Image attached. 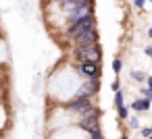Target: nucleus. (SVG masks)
Instances as JSON below:
<instances>
[{"instance_id": "1", "label": "nucleus", "mask_w": 152, "mask_h": 139, "mask_svg": "<svg viewBox=\"0 0 152 139\" xmlns=\"http://www.w3.org/2000/svg\"><path fill=\"white\" fill-rule=\"evenodd\" d=\"M44 13L46 21L61 17V21L65 23V27L61 25V31H67L79 19L94 15V0H44Z\"/></svg>"}, {"instance_id": "2", "label": "nucleus", "mask_w": 152, "mask_h": 139, "mask_svg": "<svg viewBox=\"0 0 152 139\" xmlns=\"http://www.w3.org/2000/svg\"><path fill=\"white\" fill-rule=\"evenodd\" d=\"M71 56L75 62H98L102 60V50L100 44H90V46H75L71 50Z\"/></svg>"}, {"instance_id": "3", "label": "nucleus", "mask_w": 152, "mask_h": 139, "mask_svg": "<svg viewBox=\"0 0 152 139\" xmlns=\"http://www.w3.org/2000/svg\"><path fill=\"white\" fill-rule=\"evenodd\" d=\"M92 29H96L94 15L79 19V21H77V23H73V25H71L67 31H63V40H65V42H73L77 35H81V33H86V31H92Z\"/></svg>"}, {"instance_id": "4", "label": "nucleus", "mask_w": 152, "mask_h": 139, "mask_svg": "<svg viewBox=\"0 0 152 139\" xmlns=\"http://www.w3.org/2000/svg\"><path fill=\"white\" fill-rule=\"evenodd\" d=\"M75 67L86 79H98L100 77V64L98 62H75Z\"/></svg>"}, {"instance_id": "5", "label": "nucleus", "mask_w": 152, "mask_h": 139, "mask_svg": "<svg viewBox=\"0 0 152 139\" xmlns=\"http://www.w3.org/2000/svg\"><path fill=\"white\" fill-rule=\"evenodd\" d=\"M90 44H98V29L86 31V33L77 35V38L71 42V46H73V48H75V46H90Z\"/></svg>"}, {"instance_id": "6", "label": "nucleus", "mask_w": 152, "mask_h": 139, "mask_svg": "<svg viewBox=\"0 0 152 139\" xmlns=\"http://www.w3.org/2000/svg\"><path fill=\"white\" fill-rule=\"evenodd\" d=\"M150 104H152L150 100H146V98H137V100L131 102L129 108H131L133 112H148V110H150Z\"/></svg>"}, {"instance_id": "7", "label": "nucleus", "mask_w": 152, "mask_h": 139, "mask_svg": "<svg viewBox=\"0 0 152 139\" xmlns=\"http://www.w3.org/2000/svg\"><path fill=\"white\" fill-rule=\"evenodd\" d=\"M129 79L131 81H135V83H146V79H148V75L146 73H142V71H129Z\"/></svg>"}, {"instance_id": "8", "label": "nucleus", "mask_w": 152, "mask_h": 139, "mask_svg": "<svg viewBox=\"0 0 152 139\" xmlns=\"http://www.w3.org/2000/svg\"><path fill=\"white\" fill-rule=\"evenodd\" d=\"M7 125H9V110H7V106L2 102H0V131H2Z\"/></svg>"}, {"instance_id": "9", "label": "nucleus", "mask_w": 152, "mask_h": 139, "mask_svg": "<svg viewBox=\"0 0 152 139\" xmlns=\"http://www.w3.org/2000/svg\"><path fill=\"white\" fill-rule=\"evenodd\" d=\"M125 122H127V129H129V131H140V129H142V127H140V118H137V114H131Z\"/></svg>"}, {"instance_id": "10", "label": "nucleus", "mask_w": 152, "mask_h": 139, "mask_svg": "<svg viewBox=\"0 0 152 139\" xmlns=\"http://www.w3.org/2000/svg\"><path fill=\"white\" fill-rule=\"evenodd\" d=\"M115 106H117V110L125 108V96H123V91H115Z\"/></svg>"}, {"instance_id": "11", "label": "nucleus", "mask_w": 152, "mask_h": 139, "mask_svg": "<svg viewBox=\"0 0 152 139\" xmlns=\"http://www.w3.org/2000/svg\"><path fill=\"white\" fill-rule=\"evenodd\" d=\"M110 69H113V73H115V75H119V73H121V69H123V60H121L119 56H117V58H113Z\"/></svg>"}, {"instance_id": "12", "label": "nucleus", "mask_w": 152, "mask_h": 139, "mask_svg": "<svg viewBox=\"0 0 152 139\" xmlns=\"http://www.w3.org/2000/svg\"><path fill=\"white\" fill-rule=\"evenodd\" d=\"M140 135H142L144 139H150V137H152V127H142V129H140Z\"/></svg>"}, {"instance_id": "13", "label": "nucleus", "mask_w": 152, "mask_h": 139, "mask_svg": "<svg viewBox=\"0 0 152 139\" xmlns=\"http://www.w3.org/2000/svg\"><path fill=\"white\" fill-rule=\"evenodd\" d=\"M146 2H148V0H133V7H135L137 11H142V9L146 7Z\"/></svg>"}, {"instance_id": "14", "label": "nucleus", "mask_w": 152, "mask_h": 139, "mask_svg": "<svg viewBox=\"0 0 152 139\" xmlns=\"http://www.w3.org/2000/svg\"><path fill=\"white\" fill-rule=\"evenodd\" d=\"M110 89H113V91H121V81H119V79H115V81L110 83Z\"/></svg>"}, {"instance_id": "15", "label": "nucleus", "mask_w": 152, "mask_h": 139, "mask_svg": "<svg viewBox=\"0 0 152 139\" xmlns=\"http://www.w3.org/2000/svg\"><path fill=\"white\" fill-rule=\"evenodd\" d=\"M144 54H146L148 58H152V44H148V46L144 48Z\"/></svg>"}, {"instance_id": "16", "label": "nucleus", "mask_w": 152, "mask_h": 139, "mask_svg": "<svg viewBox=\"0 0 152 139\" xmlns=\"http://www.w3.org/2000/svg\"><path fill=\"white\" fill-rule=\"evenodd\" d=\"M146 87L152 89V75H148V79H146Z\"/></svg>"}, {"instance_id": "17", "label": "nucleus", "mask_w": 152, "mask_h": 139, "mask_svg": "<svg viewBox=\"0 0 152 139\" xmlns=\"http://www.w3.org/2000/svg\"><path fill=\"white\" fill-rule=\"evenodd\" d=\"M148 38H150V40H152V25H150V27H148Z\"/></svg>"}, {"instance_id": "18", "label": "nucleus", "mask_w": 152, "mask_h": 139, "mask_svg": "<svg viewBox=\"0 0 152 139\" xmlns=\"http://www.w3.org/2000/svg\"><path fill=\"white\" fill-rule=\"evenodd\" d=\"M121 139H129V137H127V135H125V133H123V135H121Z\"/></svg>"}, {"instance_id": "19", "label": "nucleus", "mask_w": 152, "mask_h": 139, "mask_svg": "<svg viewBox=\"0 0 152 139\" xmlns=\"http://www.w3.org/2000/svg\"><path fill=\"white\" fill-rule=\"evenodd\" d=\"M0 91H2V81H0Z\"/></svg>"}, {"instance_id": "20", "label": "nucleus", "mask_w": 152, "mask_h": 139, "mask_svg": "<svg viewBox=\"0 0 152 139\" xmlns=\"http://www.w3.org/2000/svg\"><path fill=\"white\" fill-rule=\"evenodd\" d=\"M148 2H150V0H148Z\"/></svg>"}, {"instance_id": "21", "label": "nucleus", "mask_w": 152, "mask_h": 139, "mask_svg": "<svg viewBox=\"0 0 152 139\" xmlns=\"http://www.w3.org/2000/svg\"><path fill=\"white\" fill-rule=\"evenodd\" d=\"M150 139H152V137H150Z\"/></svg>"}]
</instances>
